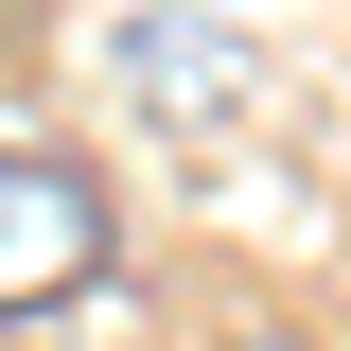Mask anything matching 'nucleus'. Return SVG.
<instances>
[{
	"instance_id": "obj_1",
	"label": "nucleus",
	"mask_w": 351,
	"mask_h": 351,
	"mask_svg": "<svg viewBox=\"0 0 351 351\" xmlns=\"http://www.w3.org/2000/svg\"><path fill=\"white\" fill-rule=\"evenodd\" d=\"M88 263H106V193L71 158H36V141H0V316L53 299V281H88Z\"/></svg>"
}]
</instances>
